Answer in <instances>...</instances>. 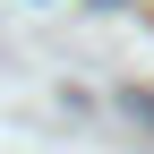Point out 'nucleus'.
I'll use <instances>...</instances> for the list:
<instances>
[{
  "mask_svg": "<svg viewBox=\"0 0 154 154\" xmlns=\"http://www.w3.org/2000/svg\"><path fill=\"white\" fill-rule=\"evenodd\" d=\"M128 111H137V120H146V128H154V94H128Z\"/></svg>",
  "mask_w": 154,
  "mask_h": 154,
  "instance_id": "nucleus-1",
  "label": "nucleus"
}]
</instances>
